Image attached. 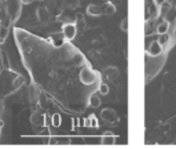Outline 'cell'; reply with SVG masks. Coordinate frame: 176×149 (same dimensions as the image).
Returning <instances> with one entry per match:
<instances>
[{"mask_svg":"<svg viewBox=\"0 0 176 149\" xmlns=\"http://www.w3.org/2000/svg\"><path fill=\"white\" fill-rule=\"evenodd\" d=\"M78 79H80V82H81L83 84L91 86V84L95 83V80H96V73L94 71H91L90 68L84 66V68L80 71V73H78Z\"/></svg>","mask_w":176,"mask_h":149,"instance_id":"cell-1","label":"cell"},{"mask_svg":"<svg viewBox=\"0 0 176 149\" xmlns=\"http://www.w3.org/2000/svg\"><path fill=\"white\" fill-rule=\"evenodd\" d=\"M100 119L109 126H114L118 123V115L113 109H103L100 110Z\"/></svg>","mask_w":176,"mask_h":149,"instance_id":"cell-2","label":"cell"},{"mask_svg":"<svg viewBox=\"0 0 176 149\" xmlns=\"http://www.w3.org/2000/svg\"><path fill=\"white\" fill-rule=\"evenodd\" d=\"M62 33L65 36V39L73 40L77 35V26L76 24H65L62 26Z\"/></svg>","mask_w":176,"mask_h":149,"instance_id":"cell-3","label":"cell"},{"mask_svg":"<svg viewBox=\"0 0 176 149\" xmlns=\"http://www.w3.org/2000/svg\"><path fill=\"white\" fill-rule=\"evenodd\" d=\"M162 51V44L160 41H153L150 46H149V54L155 57V55H160Z\"/></svg>","mask_w":176,"mask_h":149,"instance_id":"cell-4","label":"cell"},{"mask_svg":"<svg viewBox=\"0 0 176 149\" xmlns=\"http://www.w3.org/2000/svg\"><path fill=\"white\" fill-rule=\"evenodd\" d=\"M105 73V76L107 79H110V80H114L116 78H118V75H120V71L116 68V66H107L106 69L103 71Z\"/></svg>","mask_w":176,"mask_h":149,"instance_id":"cell-5","label":"cell"},{"mask_svg":"<svg viewBox=\"0 0 176 149\" xmlns=\"http://www.w3.org/2000/svg\"><path fill=\"white\" fill-rule=\"evenodd\" d=\"M37 18L40 22H47L50 19V11L47 10L46 7H41V8H37Z\"/></svg>","mask_w":176,"mask_h":149,"instance_id":"cell-6","label":"cell"},{"mask_svg":"<svg viewBox=\"0 0 176 149\" xmlns=\"http://www.w3.org/2000/svg\"><path fill=\"white\" fill-rule=\"evenodd\" d=\"M114 13H116V6L113 3L106 1V3L102 6V14H105V15H112V14H114Z\"/></svg>","mask_w":176,"mask_h":149,"instance_id":"cell-7","label":"cell"},{"mask_svg":"<svg viewBox=\"0 0 176 149\" xmlns=\"http://www.w3.org/2000/svg\"><path fill=\"white\" fill-rule=\"evenodd\" d=\"M87 13L88 15H92V17H99L102 14V7L100 6H96V4H90L87 7Z\"/></svg>","mask_w":176,"mask_h":149,"instance_id":"cell-8","label":"cell"},{"mask_svg":"<svg viewBox=\"0 0 176 149\" xmlns=\"http://www.w3.org/2000/svg\"><path fill=\"white\" fill-rule=\"evenodd\" d=\"M44 119H46V118H44L41 113H39V112H33V113H32V116H31V122H32V124H33V126L43 124Z\"/></svg>","mask_w":176,"mask_h":149,"instance_id":"cell-9","label":"cell"},{"mask_svg":"<svg viewBox=\"0 0 176 149\" xmlns=\"http://www.w3.org/2000/svg\"><path fill=\"white\" fill-rule=\"evenodd\" d=\"M88 102H90V105H91L92 108H99L100 106V98L98 94H91L90 95V100H88Z\"/></svg>","mask_w":176,"mask_h":149,"instance_id":"cell-10","label":"cell"},{"mask_svg":"<svg viewBox=\"0 0 176 149\" xmlns=\"http://www.w3.org/2000/svg\"><path fill=\"white\" fill-rule=\"evenodd\" d=\"M168 29H169V22L168 21H162V22H160L158 26H157V33H158V35H165V33L168 32Z\"/></svg>","mask_w":176,"mask_h":149,"instance_id":"cell-11","label":"cell"},{"mask_svg":"<svg viewBox=\"0 0 176 149\" xmlns=\"http://www.w3.org/2000/svg\"><path fill=\"white\" fill-rule=\"evenodd\" d=\"M102 144H105V145H113V144H116V135H113V134H105L102 137Z\"/></svg>","mask_w":176,"mask_h":149,"instance_id":"cell-12","label":"cell"},{"mask_svg":"<svg viewBox=\"0 0 176 149\" xmlns=\"http://www.w3.org/2000/svg\"><path fill=\"white\" fill-rule=\"evenodd\" d=\"M98 93L102 95H107L109 94V86H107L106 83H100L99 88H98Z\"/></svg>","mask_w":176,"mask_h":149,"instance_id":"cell-13","label":"cell"},{"mask_svg":"<svg viewBox=\"0 0 176 149\" xmlns=\"http://www.w3.org/2000/svg\"><path fill=\"white\" fill-rule=\"evenodd\" d=\"M23 83H25V79H23L22 76H18L17 79H14V82H13V87H14V88H19Z\"/></svg>","mask_w":176,"mask_h":149,"instance_id":"cell-14","label":"cell"},{"mask_svg":"<svg viewBox=\"0 0 176 149\" xmlns=\"http://www.w3.org/2000/svg\"><path fill=\"white\" fill-rule=\"evenodd\" d=\"M61 122H62L61 115H59V113H54L52 115V126L59 127V126H61Z\"/></svg>","mask_w":176,"mask_h":149,"instance_id":"cell-15","label":"cell"},{"mask_svg":"<svg viewBox=\"0 0 176 149\" xmlns=\"http://www.w3.org/2000/svg\"><path fill=\"white\" fill-rule=\"evenodd\" d=\"M120 28H121V31H123V32H127V31H128V19H127V18H124L123 21H121Z\"/></svg>","mask_w":176,"mask_h":149,"instance_id":"cell-16","label":"cell"},{"mask_svg":"<svg viewBox=\"0 0 176 149\" xmlns=\"http://www.w3.org/2000/svg\"><path fill=\"white\" fill-rule=\"evenodd\" d=\"M31 98H32V101H36V98H39V91L35 90V87L31 88Z\"/></svg>","mask_w":176,"mask_h":149,"instance_id":"cell-17","label":"cell"},{"mask_svg":"<svg viewBox=\"0 0 176 149\" xmlns=\"http://www.w3.org/2000/svg\"><path fill=\"white\" fill-rule=\"evenodd\" d=\"M90 120H91V126L98 127V123H96V118H95V116H90Z\"/></svg>","mask_w":176,"mask_h":149,"instance_id":"cell-18","label":"cell"},{"mask_svg":"<svg viewBox=\"0 0 176 149\" xmlns=\"http://www.w3.org/2000/svg\"><path fill=\"white\" fill-rule=\"evenodd\" d=\"M155 1V4H158V6H162L164 3H165V0H154Z\"/></svg>","mask_w":176,"mask_h":149,"instance_id":"cell-19","label":"cell"},{"mask_svg":"<svg viewBox=\"0 0 176 149\" xmlns=\"http://www.w3.org/2000/svg\"><path fill=\"white\" fill-rule=\"evenodd\" d=\"M3 18H4V11H3V10L0 8V21H1Z\"/></svg>","mask_w":176,"mask_h":149,"instance_id":"cell-20","label":"cell"},{"mask_svg":"<svg viewBox=\"0 0 176 149\" xmlns=\"http://www.w3.org/2000/svg\"><path fill=\"white\" fill-rule=\"evenodd\" d=\"M0 50H1V46H0Z\"/></svg>","mask_w":176,"mask_h":149,"instance_id":"cell-21","label":"cell"}]
</instances>
